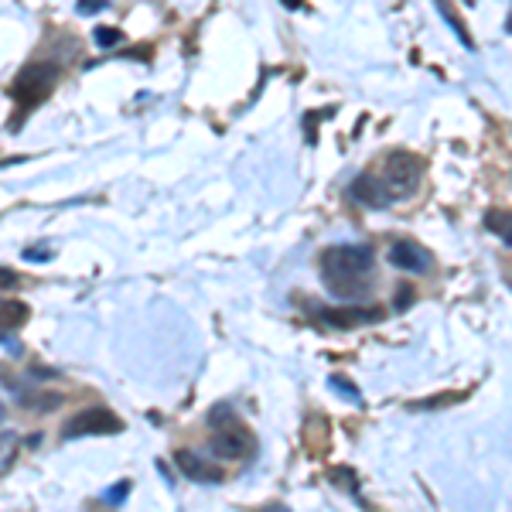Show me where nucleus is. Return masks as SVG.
<instances>
[{
  "mask_svg": "<svg viewBox=\"0 0 512 512\" xmlns=\"http://www.w3.org/2000/svg\"><path fill=\"white\" fill-rule=\"evenodd\" d=\"M376 267V253L369 246H332L321 253V277L335 297H355L366 287Z\"/></svg>",
  "mask_w": 512,
  "mask_h": 512,
  "instance_id": "obj_1",
  "label": "nucleus"
},
{
  "mask_svg": "<svg viewBox=\"0 0 512 512\" xmlns=\"http://www.w3.org/2000/svg\"><path fill=\"white\" fill-rule=\"evenodd\" d=\"M420 175H424V164H420V158L396 151V154H390V161H386L383 188L390 192V198H403V195H410L417 188Z\"/></svg>",
  "mask_w": 512,
  "mask_h": 512,
  "instance_id": "obj_2",
  "label": "nucleus"
},
{
  "mask_svg": "<svg viewBox=\"0 0 512 512\" xmlns=\"http://www.w3.org/2000/svg\"><path fill=\"white\" fill-rule=\"evenodd\" d=\"M123 431V420L117 414H110V410L103 407H89L76 414L65 424V437H86V434H120Z\"/></svg>",
  "mask_w": 512,
  "mask_h": 512,
  "instance_id": "obj_3",
  "label": "nucleus"
},
{
  "mask_svg": "<svg viewBox=\"0 0 512 512\" xmlns=\"http://www.w3.org/2000/svg\"><path fill=\"white\" fill-rule=\"evenodd\" d=\"M386 260L396 270H407V274H431L434 267V253L427 246H420L417 239H396L390 253H386Z\"/></svg>",
  "mask_w": 512,
  "mask_h": 512,
  "instance_id": "obj_4",
  "label": "nucleus"
},
{
  "mask_svg": "<svg viewBox=\"0 0 512 512\" xmlns=\"http://www.w3.org/2000/svg\"><path fill=\"white\" fill-rule=\"evenodd\" d=\"M253 448V437H250V431H246L243 424H226V427H219L216 431V437L209 441V451L212 454H219V458H243L246 451Z\"/></svg>",
  "mask_w": 512,
  "mask_h": 512,
  "instance_id": "obj_5",
  "label": "nucleus"
},
{
  "mask_svg": "<svg viewBox=\"0 0 512 512\" xmlns=\"http://www.w3.org/2000/svg\"><path fill=\"white\" fill-rule=\"evenodd\" d=\"M178 468L185 472L192 482H205V485H219L222 482V468L216 461H209L205 454H195V451H178L175 454Z\"/></svg>",
  "mask_w": 512,
  "mask_h": 512,
  "instance_id": "obj_6",
  "label": "nucleus"
},
{
  "mask_svg": "<svg viewBox=\"0 0 512 512\" xmlns=\"http://www.w3.org/2000/svg\"><path fill=\"white\" fill-rule=\"evenodd\" d=\"M352 198H355V202H362V205H369V209H383V205L393 202L390 192L383 188V181H376V178H369V175L355 178Z\"/></svg>",
  "mask_w": 512,
  "mask_h": 512,
  "instance_id": "obj_7",
  "label": "nucleus"
},
{
  "mask_svg": "<svg viewBox=\"0 0 512 512\" xmlns=\"http://www.w3.org/2000/svg\"><path fill=\"white\" fill-rule=\"evenodd\" d=\"M321 318L335 328H355V325H373L383 318L379 308H349V311H321Z\"/></svg>",
  "mask_w": 512,
  "mask_h": 512,
  "instance_id": "obj_8",
  "label": "nucleus"
},
{
  "mask_svg": "<svg viewBox=\"0 0 512 512\" xmlns=\"http://www.w3.org/2000/svg\"><path fill=\"white\" fill-rule=\"evenodd\" d=\"M28 318H31L28 304L14 301V297H0V335H7V332H14V328H21Z\"/></svg>",
  "mask_w": 512,
  "mask_h": 512,
  "instance_id": "obj_9",
  "label": "nucleus"
},
{
  "mask_svg": "<svg viewBox=\"0 0 512 512\" xmlns=\"http://www.w3.org/2000/svg\"><path fill=\"white\" fill-rule=\"evenodd\" d=\"M485 226H489L506 246H512V209H492L489 216H485Z\"/></svg>",
  "mask_w": 512,
  "mask_h": 512,
  "instance_id": "obj_10",
  "label": "nucleus"
},
{
  "mask_svg": "<svg viewBox=\"0 0 512 512\" xmlns=\"http://www.w3.org/2000/svg\"><path fill=\"white\" fill-rule=\"evenodd\" d=\"M93 38H96L99 48H117V45H123V31H117V28H96Z\"/></svg>",
  "mask_w": 512,
  "mask_h": 512,
  "instance_id": "obj_11",
  "label": "nucleus"
},
{
  "mask_svg": "<svg viewBox=\"0 0 512 512\" xmlns=\"http://www.w3.org/2000/svg\"><path fill=\"white\" fill-rule=\"evenodd\" d=\"M14 444H18V441H14V434H4V437H0V472H4V468L11 465V458H14Z\"/></svg>",
  "mask_w": 512,
  "mask_h": 512,
  "instance_id": "obj_12",
  "label": "nucleus"
},
{
  "mask_svg": "<svg viewBox=\"0 0 512 512\" xmlns=\"http://www.w3.org/2000/svg\"><path fill=\"white\" fill-rule=\"evenodd\" d=\"M328 386H332V390H338V393H345L349 400H359V390H355L352 383H345L342 376H332V379H328Z\"/></svg>",
  "mask_w": 512,
  "mask_h": 512,
  "instance_id": "obj_13",
  "label": "nucleus"
},
{
  "mask_svg": "<svg viewBox=\"0 0 512 512\" xmlns=\"http://www.w3.org/2000/svg\"><path fill=\"white\" fill-rule=\"evenodd\" d=\"M127 492H130V482H123V485H117L113 492H106V502H110V506H117V502L127 499Z\"/></svg>",
  "mask_w": 512,
  "mask_h": 512,
  "instance_id": "obj_14",
  "label": "nucleus"
},
{
  "mask_svg": "<svg viewBox=\"0 0 512 512\" xmlns=\"http://www.w3.org/2000/svg\"><path fill=\"white\" fill-rule=\"evenodd\" d=\"M14 284H18V274L7 270V267H0V291H11Z\"/></svg>",
  "mask_w": 512,
  "mask_h": 512,
  "instance_id": "obj_15",
  "label": "nucleus"
},
{
  "mask_svg": "<svg viewBox=\"0 0 512 512\" xmlns=\"http://www.w3.org/2000/svg\"><path fill=\"white\" fill-rule=\"evenodd\" d=\"M106 0H79V11L82 14H93V11H103Z\"/></svg>",
  "mask_w": 512,
  "mask_h": 512,
  "instance_id": "obj_16",
  "label": "nucleus"
},
{
  "mask_svg": "<svg viewBox=\"0 0 512 512\" xmlns=\"http://www.w3.org/2000/svg\"><path fill=\"white\" fill-rule=\"evenodd\" d=\"M410 301H414V291H410V287H400V297H396V308H407Z\"/></svg>",
  "mask_w": 512,
  "mask_h": 512,
  "instance_id": "obj_17",
  "label": "nucleus"
},
{
  "mask_svg": "<svg viewBox=\"0 0 512 512\" xmlns=\"http://www.w3.org/2000/svg\"><path fill=\"white\" fill-rule=\"evenodd\" d=\"M24 256H28V260H45V256H48V250H28V253H24Z\"/></svg>",
  "mask_w": 512,
  "mask_h": 512,
  "instance_id": "obj_18",
  "label": "nucleus"
}]
</instances>
